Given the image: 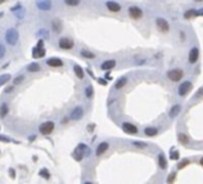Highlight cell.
Wrapping results in <instances>:
<instances>
[{
	"label": "cell",
	"instance_id": "9",
	"mask_svg": "<svg viewBox=\"0 0 203 184\" xmlns=\"http://www.w3.org/2000/svg\"><path fill=\"white\" fill-rule=\"evenodd\" d=\"M84 116V109L81 106H76L73 109V111L71 113V118L74 120V121H78V120H81Z\"/></svg>",
	"mask_w": 203,
	"mask_h": 184
},
{
	"label": "cell",
	"instance_id": "21",
	"mask_svg": "<svg viewBox=\"0 0 203 184\" xmlns=\"http://www.w3.org/2000/svg\"><path fill=\"white\" fill-rule=\"evenodd\" d=\"M73 69H74V73H76V76L79 78V79H84V71H83V68L80 67V66H78V65H76L74 67H73Z\"/></svg>",
	"mask_w": 203,
	"mask_h": 184
},
{
	"label": "cell",
	"instance_id": "16",
	"mask_svg": "<svg viewBox=\"0 0 203 184\" xmlns=\"http://www.w3.org/2000/svg\"><path fill=\"white\" fill-rule=\"evenodd\" d=\"M47 65L50 67H61L63 65V62L59 58H50L47 60Z\"/></svg>",
	"mask_w": 203,
	"mask_h": 184
},
{
	"label": "cell",
	"instance_id": "15",
	"mask_svg": "<svg viewBox=\"0 0 203 184\" xmlns=\"http://www.w3.org/2000/svg\"><path fill=\"white\" fill-rule=\"evenodd\" d=\"M115 66H116V61L113 60V59L106 60V61H104V62L100 65V67H102L103 71H110V69H113Z\"/></svg>",
	"mask_w": 203,
	"mask_h": 184
},
{
	"label": "cell",
	"instance_id": "27",
	"mask_svg": "<svg viewBox=\"0 0 203 184\" xmlns=\"http://www.w3.org/2000/svg\"><path fill=\"white\" fill-rule=\"evenodd\" d=\"M9 113V106L6 104H1L0 105V117H5Z\"/></svg>",
	"mask_w": 203,
	"mask_h": 184
},
{
	"label": "cell",
	"instance_id": "28",
	"mask_svg": "<svg viewBox=\"0 0 203 184\" xmlns=\"http://www.w3.org/2000/svg\"><path fill=\"white\" fill-rule=\"evenodd\" d=\"M190 164V161H189V159H183L182 161H179L178 163V165H177V168L179 169V170H182V169H184L185 166H188V165Z\"/></svg>",
	"mask_w": 203,
	"mask_h": 184
},
{
	"label": "cell",
	"instance_id": "39",
	"mask_svg": "<svg viewBox=\"0 0 203 184\" xmlns=\"http://www.w3.org/2000/svg\"><path fill=\"white\" fill-rule=\"evenodd\" d=\"M196 16H203V9L196 10Z\"/></svg>",
	"mask_w": 203,
	"mask_h": 184
},
{
	"label": "cell",
	"instance_id": "4",
	"mask_svg": "<svg viewBox=\"0 0 203 184\" xmlns=\"http://www.w3.org/2000/svg\"><path fill=\"white\" fill-rule=\"evenodd\" d=\"M191 88H192V84H191L190 81H183V83L179 85V87H178V95H179L180 97L187 96L189 92L191 91Z\"/></svg>",
	"mask_w": 203,
	"mask_h": 184
},
{
	"label": "cell",
	"instance_id": "14",
	"mask_svg": "<svg viewBox=\"0 0 203 184\" xmlns=\"http://www.w3.org/2000/svg\"><path fill=\"white\" fill-rule=\"evenodd\" d=\"M106 9L110 11V12H120L121 11V5L116 1H108L106 3Z\"/></svg>",
	"mask_w": 203,
	"mask_h": 184
},
{
	"label": "cell",
	"instance_id": "22",
	"mask_svg": "<svg viewBox=\"0 0 203 184\" xmlns=\"http://www.w3.org/2000/svg\"><path fill=\"white\" fill-rule=\"evenodd\" d=\"M53 29H54L55 32H61V30H62V24H61V22L58 21V19L53 21Z\"/></svg>",
	"mask_w": 203,
	"mask_h": 184
},
{
	"label": "cell",
	"instance_id": "18",
	"mask_svg": "<svg viewBox=\"0 0 203 184\" xmlns=\"http://www.w3.org/2000/svg\"><path fill=\"white\" fill-rule=\"evenodd\" d=\"M127 83H128V78H127V77H122V78H120V79L115 83L114 87H115L116 90H121V88H123V87L127 85Z\"/></svg>",
	"mask_w": 203,
	"mask_h": 184
},
{
	"label": "cell",
	"instance_id": "34",
	"mask_svg": "<svg viewBox=\"0 0 203 184\" xmlns=\"http://www.w3.org/2000/svg\"><path fill=\"white\" fill-rule=\"evenodd\" d=\"M40 175H41L42 177H44V178H47V179L49 178V172H48V171H47L46 169H42V170L40 171Z\"/></svg>",
	"mask_w": 203,
	"mask_h": 184
},
{
	"label": "cell",
	"instance_id": "23",
	"mask_svg": "<svg viewBox=\"0 0 203 184\" xmlns=\"http://www.w3.org/2000/svg\"><path fill=\"white\" fill-rule=\"evenodd\" d=\"M178 141H179L182 145H187V143L189 142V138L187 136V134L179 133V134H178Z\"/></svg>",
	"mask_w": 203,
	"mask_h": 184
},
{
	"label": "cell",
	"instance_id": "26",
	"mask_svg": "<svg viewBox=\"0 0 203 184\" xmlns=\"http://www.w3.org/2000/svg\"><path fill=\"white\" fill-rule=\"evenodd\" d=\"M80 54H81V56H84V58H86V59H95V58H96V55H95L93 53L88 51V50H81Z\"/></svg>",
	"mask_w": 203,
	"mask_h": 184
},
{
	"label": "cell",
	"instance_id": "38",
	"mask_svg": "<svg viewBox=\"0 0 203 184\" xmlns=\"http://www.w3.org/2000/svg\"><path fill=\"white\" fill-rule=\"evenodd\" d=\"M38 35H41V36H46V37H47V39L49 37V35H48V32H47V30H40V32H38Z\"/></svg>",
	"mask_w": 203,
	"mask_h": 184
},
{
	"label": "cell",
	"instance_id": "12",
	"mask_svg": "<svg viewBox=\"0 0 203 184\" xmlns=\"http://www.w3.org/2000/svg\"><path fill=\"white\" fill-rule=\"evenodd\" d=\"M37 7L42 11H48L51 9V1L50 0H37Z\"/></svg>",
	"mask_w": 203,
	"mask_h": 184
},
{
	"label": "cell",
	"instance_id": "35",
	"mask_svg": "<svg viewBox=\"0 0 203 184\" xmlns=\"http://www.w3.org/2000/svg\"><path fill=\"white\" fill-rule=\"evenodd\" d=\"M23 80H24V76H19V77H17V78L14 79L13 83H14V85H18V84H21Z\"/></svg>",
	"mask_w": 203,
	"mask_h": 184
},
{
	"label": "cell",
	"instance_id": "5",
	"mask_svg": "<svg viewBox=\"0 0 203 184\" xmlns=\"http://www.w3.org/2000/svg\"><path fill=\"white\" fill-rule=\"evenodd\" d=\"M155 25H157L158 30L161 31V32H169L170 31V24H169V22L166 19H164V18H160V17L157 18V19H155Z\"/></svg>",
	"mask_w": 203,
	"mask_h": 184
},
{
	"label": "cell",
	"instance_id": "3",
	"mask_svg": "<svg viewBox=\"0 0 203 184\" xmlns=\"http://www.w3.org/2000/svg\"><path fill=\"white\" fill-rule=\"evenodd\" d=\"M54 128H55L54 122H51V121L44 122V123H42V124L40 126V133L43 134V135H49V134L53 133Z\"/></svg>",
	"mask_w": 203,
	"mask_h": 184
},
{
	"label": "cell",
	"instance_id": "41",
	"mask_svg": "<svg viewBox=\"0 0 203 184\" xmlns=\"http://www.w3.org/2000/svg\"><path fill=\"white\" fill-rule=\"evenodd\" d=\"M12 90H13V87H12V86H10V87H7V90H6V92H11Z\"/></svg>",
	"mask_w": 203,
	"mask_h": 184
},
{
	"label": "cell",
	"instance_id": "10",
	"mask_svg": "<svg viewBox=\"0 0 203 184\" xmlns=\"http://www.w3.org/2000/svg\"><path fill=\"white\" fill-rule=\"evenodd\" d=\"M42 46H43V42L40 41L37 47L33 48V51H32V56L33 58H42V56H44V55H46V50H44V48H42Z\"/></svg>",
	"mask_w": 203,
	"mask_h": 184
},
{
	"label": "cell",
	"instance_id": "29",
	"mask_svg": "<svg viewBox=\"0 0 203 184\" xmlns=\"http://www.w3.org/2000/svg\"><path fill=\"white\" fill-rule=\"evenodd\" d=\"M195 16H196V10H188L185 13H184V18H187V19H191V18Z\"/></svg>",
	"mask_w": 203,
	"mask_h": 184
},
{
	"label": "cell",
	"instance_id": "6",
	"mask_svg": "<svg viewBox=\"0 0 203 184\" xmlns=\"http://www.w3.org/2000/svg\"><path fill=\"white\" fill-rule=\"evenodd\" d=\"M128 13H129V16H130V18H133V19H140V18L143 16V12H142V10L140 9V7H137V6H130L129 7V10H128Z\"/></svg>",
	"mask_w": 203,
	"mask_h": 184
},
{
	"label": "cell",
	"instance_id": "24",
	"mask_svg": "<svg viewBox=\"0 0 203 184\" xmlns=\"http://www.w3.org/2000/svg\"><path fill=\"white\" fill-rule=\"evenodd\" d=\"M93 93H95V91H93V87H92V85L86 86V88H85V96L91 99L92 97H93Z\"/></svg>",
	"mask_w": 203,
	"mask_h": 184
},
{
	"label": "cell",
	"instance_id": "20",
	"mask_svg": "<svg viewBox=\"0 0 203 184\" xmlns=\"http://www.w3.org/2000/svg\"><path fill=\"white\" fill-rule=\"evenodd\" d=\"M158 163H159V168H160L161 170H165L166 168H167V160H166V158H165V155H164L162 153L159 154V157H158Z\"/></svg>",
	"mask_w": 203,
	"mask_h": 184
},
{
	"label": "cell",
	"instance_id": "11",
	"mask_svg": "<svg viewBox=\"0 0 203 184\" xmlns=\"http://www.w3.org/2000/svg\"><path fill=\"white\" fill-rule=\"evenodd\" d=\"M198 56H199V50H198V48H196V47L191 48L190 51H189V62L191 65L196 63L197 60H198Z\"/></svg>",
	"mask_w": 203,
	"mask_h": 184
},
{
	"label": "cell",
	"instance_id": "1",
	"mask_svg": "<svg viewBox=\"0 0 203 184\" xmlns=\"http://www.w3.org/2000/svg\"><path fill=\"white\" fill-rule=\"evenodd\" d=\"M5 39H6V42L11 46H14L19 39V34L16 29H9L6 31V35H5Z\"/></svg>",
	"mask_w": 203,
	"mask_h": 184
},
{
	"label": "cell",
	"instance_id": "7",
	"mask_svg": "<svg viewBox=\"0 0 203 184\" xmlns=\"http://www.w3.org/2000/svg\"><path fill=\"white\" fill-rule=\"evenodd\" d=\"M122 129H123V132L124 133H127V134H137V132H139V129H137V127L136 126H134L133 123H129V122H124V123H122Z\"/></svg>",
	"mask_w": 203,
	"mask_h": 184
},
{
	"label": "cell",
	"instance_id": "19",
	"mask_svg": "<svg viewBox=\"0 0 203 184\" xmlns=\"http://www.w3.org/2000/svg\"><path fill=\"white\" fill-rule=\"evenodd\" d=\"M143 133H145L146 136L152 138V136H155L158 134V129H157L155 127H147V128H145Z\"/></svg>",
	"mask_w": 203,
	"mask_h": 184
},
{
	"label": "cell",
	"instance_id": "13",
	"mask_svg": "<svg viewBox=\"0 0 203 184\" xmlns=\"http://www.w3.org/2000/svg\"><path fill=\"white\" fill-rule=\"evenodd\" d=\"M109 143L108 142H100L98 146H97V150H96V155L97 157H100L102 154H104L108 150H109Z\"/></svg>",
	"mask_w": 203,
	"mask_h": 184
},
{
	"label": "cell",
	"instance_id": "44",
	"mask_svg": "<svg viewBox=\"0 0 203 184\" xmlns=\"http://www.w3.org/2000/svg\"><path fill=\"white\" fill-rule=\"evenodd\" d=\"M195 1H197V3H199V1H203V0H195Z\"/></svg>",
	"mask_w": 203,
	"mask_h": 184
},
{
	"label": "cell",
	"instance_id": "43",
	"mask_svg": "<svg viewBox=\"0 0 203 184\" xmlns=\"http://www.w3.org/2000/svg\"><path fill=\"white\" fill-rule=\"evenodd\" d=\"M6 0H0V4H3V3H5Z\"/></svg>",
	"mask_w": 203,
	"mask_h": 184
},
{
	"label": "cell",
	"instance_id": "17",
	"mask_svg": "<svg viewBox=\"0 0 203 184\" xmlns=\"http://www.w3.org/2000/svg\"><path fill=\"white\" fill-rule=\"evenodd\" d=\"M180 110H182V106H180L179 104H176V105H173V106L171 108V110L169 111V116H170L171 118H175V117H177V116L179 115V113H180Z\"/></svg>",
	"mask_w": 203,
	"mask_h": 184
},
{
	"label": "cell",
	"instance_id": "42",
	"mask_svg": "<svg viewBox=\"0 0 203 184\" xmlns=\"http://www.w3.org/2000/svg\"><path fill=\"white\" fill-rule=\"evenodd\" d=\"M199 164H201V165H202V166H203V157H202V158L199 159Z\"/></svg>",
	"mask_w": 203,
	"mask_h": 184
},
{
	"label": "cell",
	"instance_id": "33",
	"mask_svg": "<svg viewBox=\"0 0 203 184\" xmlns=\"http://www.w3.org/2000/svg\"><path fill=\"white\" fill-rule=\"evenodd\" d=\"M172 160H177L179 159V152L178 151H175V152H171V157H170Z\"/></svg>",
	"mask_w": 203,
	"mask_h": 184
},
{
	"label": "cell",
	"instance_id": "2",
	"mask_svg": "<svg viewBox=\"0 0 203 184\" xmlns=\"http://www.w3.org/2000/svg\"><path fill=\"white\" fill-rule=\"evenodd\" d=\"M183 76H184V73H183V71L179 69V68H175V69H171V71L167 72V78H169L171 81H175V83L179 81V80L183 78Z\"/></svg>",
	"mask_w": 203,
	"mask_h": 184
},
{
	"label": "cell",
	"instance_id": "36",
	"mask_svg": "<svg viewBox=\"0 0 203 184\" xmlns=\"http://www.w3.org/2000/svg\"><path fill=\"white\" fill-rule=\"evenodd\" d=\"M133 145H134V146H136V147H139V148H142V147H146V146H147L146 143L140 142V141H134V142H133Z\"/></svg>",
	"mask_w": 203,
	"mask_h": 184
},
{
	"label": "cell",
	"instance_id": "40",
	"mask_svg": "<svg viewBox=\"0 0 203 184\" xmlns=\"http://www.w3.org/2000/svg\"><path fill=\"white\" fill-rule=\"evenodd\" d=\"M201 95H203V87H202L201 90H198V92H197V93H196V97H199Z\"/></svg>",
	"mask_w": 203,
	"mask_h": 184
},
{
	"label": "cell",
	"instance_id": "8",
	"mask_svg": "<svg viewBox=\"0 0 203 184\" xmlns=\"http://www.w3.org/2000/svg\"><path fill=\"white\" fill-rule=\"evenodd\" d=\"M59 47L61 49H65V50H69L74 47V42H73L71 39H67V37H63L59 41Z\"/></svg>",
	"mask_w": 203,
	"mask_h": 184
},
{
	"label": "cell",
	"instance_id": "32",
	"mask_svg": "<svg viewBox=\"0 0 203 184\" xmlns=\"http://www.w3.org/2000/svg\"><path fill=\"white\" fill-rule=\"evenodd\" d=\"M175 179H176V172H171L167 177V183H172L175 182Z\"/></svg>",
	"mask_w": 203,
	"mask_h": 184
},
{
	"label": "cell",
	"instance_id": "37",
	"mask_svg": "<svg viewBox=\"0 0 203 184\" xmlns=\"http://www.w3.org/2000/svg\"><path fill=\"white\" fill-rule=\"evenodd\" d=\"M4 55H5V47L1 43H0V59H1Z\"/></svg>",
	"mask_w": 203,
	"mask_h": 184
},
{
	"label": "cell",
	"instance_id": "25",
	"mask_svg": "<svg viewBox=\"0 0 203 184\" xmlns=\"http://www.w3.org/2000/svg\"><path fill=\"white\" fill-rule=\"evenodd\" d=\"M40 69H41L40 65L36 63V62H32V63H30V65L28 66V71H29V72H38Z\"/></svg>",
	"mask_w": 203,
	"mask_h": 184
},
{
	"label": "cell",
	"instance_id": "30",
	"mask_svg": "<svg viewBox=\"0 0 203 184\" xmlns=\"http://www.w3.org/2000/svg\"><path fill=\"white\" fill-rule=\"evenodd\" d=\"M10 78H11L10 74H3V76H0V86H3L4 84H6L10 80Z\"/></svg>",
	"mask_w": 203,
	"mask_h": 184
},
{
	"label": "cell",
	"instance_id": "31",
	"mask_svg": "<svg viewBox=\"0 0 203 184\" xmlns=\"http://www.w3.org/2000/svg\"><path fill=\"white\" fill-rule=\"evenodd\" d=\"M65 4L68 6H77L80 4V0H65Z\"/></svg>",
	"mask_w": 203,
	"mask_h": 184
}]
</instances>
